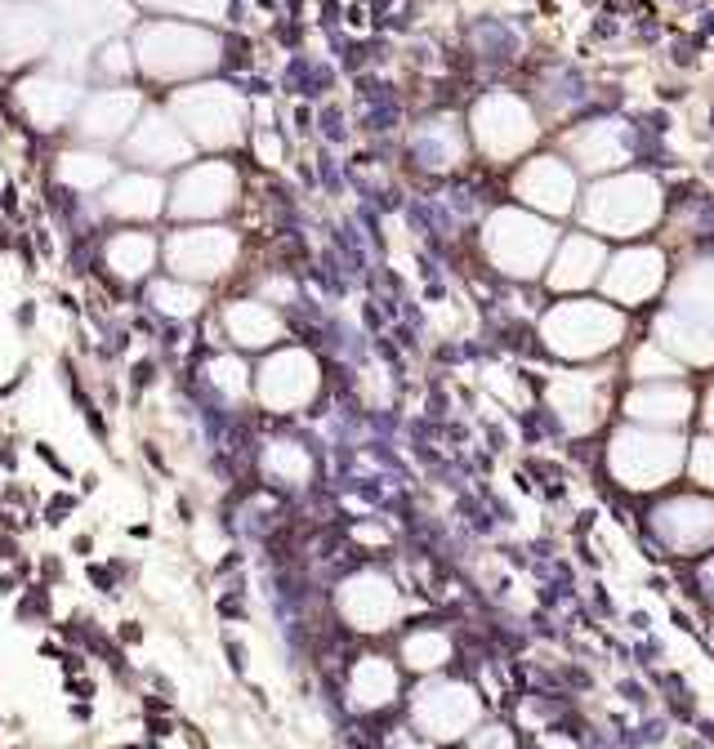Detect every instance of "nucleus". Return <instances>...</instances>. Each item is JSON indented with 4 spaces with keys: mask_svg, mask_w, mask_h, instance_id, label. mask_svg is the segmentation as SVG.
<instances>
[{
    "mask_svg": "<svg viewBox=\"0 0 714 749\" xmlns=\"http://www.w3.org/2000/svg\"><path fill=\"white\" fill-rule=\"evenodd\" d=\"M255 397L268 410H295L317 393V361L304 348H282L259 366V374L250 379Z\"/></svg>",
    "mask_w": 714,
    "mask_h": 749,
    "instance_id": "f257e3e1",
    "label": "nucleus"
},
{
    "mask_svg": "<svg viewBox=\"0 0 714 749\" xmlns=\"http://www.w3.org/2000/svg\"><path fill=\"white\" fill-rule=\"evenodd\" d=\"M277 340H282V321L263 304H228L224 308V344L241 348V353H263Z\"/></svg>",
    "mask_w": 714,
    "mask_h": 749,
    "instance_id": "f03ea898",
    "label": "nucleus"
},
{
    "mask_svg": "<svg viewBox=\"0 0 714 749\" xmlns=\"http://www.w3.org/2000/svg\"><path fill=\"white\" fill-rule=\"evenodd\" d=\"M205 379H210L214 393L224 397H250V366L233 353H214L205 361Z\"/></svg>",
    "mask_w": 714,
    "mask_h": 749,
    "instance_id": "7ed1b4c3",
    "label": "nucleus"
},
{
    "mask_svg": "<svg viewBox=\"0 0 714 749\" xmlns=\"http://www.w3.org/2000/svg\"><path fill=\"white\" fill-rule=\"evenodd\" d=\"M156 312H165V317H192V312H201V299H197V290H188V286H156Z\"/></svg>",
    "mask_w": 714,
    "mask_h": 749,
    "instance_id": "20e7f679",
    "label": "nucleus"
},
{
    "mask_svg": "<svg viewBox=\"0 0 714 749\" xmlns=\"http://www.w3.org/2000/svg\"><path fill=\"white\" fill-rule=\"evenodd\" d=\"M50 584H27V594L18 602V620H32V615H41V620H50Z\"/></svg>",
    "mask_w": 714,
    "mask_h": 749,
    "instance_id": "39448f33",
    "label": "nucleus"
},
{
    "mask_svg": "<svg viewBox=\"0 0 714 749\" xmlns=\"http://www.w3.org/2000/svg\"><path fill=\"white\" fill-rule=\"evenodd\" d=\"M156 374H161V366H156V357H135L130 361V397L148 393L156 384Z\"/></svg>",
    "mask_w": 714,
    "mask_h": 749,
    "instance_id": "423d86ee",
    "label": "nucleus"
},
{
    "mask_svg": "<svg viewBox=\"0 0 714 749\" xmlns=\"http://www.w3.org/2000/svg\"><path fill=\"white\" fill-rule=\"evenodd\" d=\"M67 509H76V495H67V491H63V495H54V500H50V509H45V522H50V526H63Z\"/></svg>",
    "mask_w": 714,
    "mask_h": 749,
    "instance_id": "0eeeda50",
    "label": "nucleus"
},
{
    "mask_svg": "<svg viewBox=\"0 0 714 749\" xmlns=\"http://www.w3.org/2000/svg\"><path fill=\"white\" fill-rule=\"evenodd\" d=\"M90 584L99 589V594H107V598H116V575L107 571V566H99V562H90Z\"/></svg>",
    "mask_w": 714,
    "mask_h": 749,
    "instance_id": "6e6552de",
    "label": "nucleus"
},
{
    "mask_svg": "<svg viewBox=\"0 0 714 749\" xmlns=\"http://www.w3.org/2000/svg\"><path fill=\"white\" fill-rule=\"evenodd\" d=\"M36 455H41V460H45V464L54 468V473H63V477H67V464H63V460H58V455H54V446H50V442H36Z\"/></svg>",
    "mask_w": 714,
    "mask_h": 749,
    "instance_id": "1a4fd4ad",
    "label": "nucleus"
},
{
    "mask_svg": "<svg viewBox=\"0 0 714 749\" xmlns=\"http://www.w3.org/2000/svg\"><path fill=\"white\" fill-rule=\"evenodd\" d=\"M139 638H143V624H139V620H125V624H121V643H139Z\"/></svg>",
    "mask_w": 714,
    "mask_h": 749,
    "instance_id": "9d476101",
    "label": "nucleus"
},
{
    "mask_svg": "<svg viewBox=\"0 0 714 749\" xmlns=\"http://www.w3.org/2000/svg\"><path fill=\"white\" fill-rule=\"evenodd\" d=\"M18 580H22L18 571H5V575H0V598H9V594H14V584H18Z\"/></svg>",
    "mask_w": 714,
    "mask_h": 749,
    "instance_id": "9b49d317",
    "label": "nucleus"
},
{
    "mask_svg": "<svg viewBox=\"0 0 714 749\" xmlns=\"http://www.w3.org/2000/svg\"><path fill=\"white\" fill-rule=\"evenodd\" d=\"M71 549H76V558H90L94 540H90V536H76V540H71Z\"/></svg>",
    "mask_w": 714,
    "mask_h": 749,
    "instance_id": "f8f14e48",
    "label": "nucleus"
},
{
    "mask_svg": "<svg viewBox=\"0 0 714 749\" xmlns=\"http://www.w3.org/2000/svg\"><path fill=\"white\" fill-rule=\"evenodd\" d=\"M81 491H85V495H90V491H99V477L85 473V477H81Z\"/></svg>",
    "mask_w": 714,
    "mask_h": 749,
    "instance_id": "ddd939ff",
    "label": "nucleus"
},
{
    "mask_svg": "<svg viewBox=\"0 0 714 749\" xmlns=\"http://www.w3.org/2000/svg\"><path fill=\"white\" fill-rule=\"evenodd\" d=\"M125 749H143V745H125Z\"/></svg>",
    "mask_w": 714,
    "mask_h": 749,
    "instance_id": "4468645a",
    "label": "nucleus"
}]
</instances>
